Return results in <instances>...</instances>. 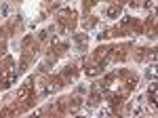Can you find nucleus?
Listing matches in <instances>:
<instances>
[{
    "label": "nucleus",
    "instance_id": "9",
    "mask_svg": "<svg viewBox=\"0 0 158 118\" xmlns=\"http://www.w3.org/2000/svg\"><path fill=\"white\" fill-rule=\"evenodd\" d=\"M148 97H150V101H152V106H154V103H156V86H152V89H150Z\"/></svg>",
    "mask_w": 158,
    "mask_h": 118
},
{
    "label": "nucleus",
    "instance_id": "2",
    "mask_svg": "<svg viewBox=\"0 0 158 118\" xmlns=\"http://www.w3.org/2000/svg\"><path fill=\"white\" fill-rule=\"evenodd\" d=\"M32 91H34V82H32V80H27V82L19 89L17 99H19V101H27V99H30V95H32Z\"/></svg>",
    "mask_w": 158,
    "mask_h": 118
},
{
    "label": "nucleus",
    "instance_id": "11",
    "mask_svg": "<svg viewBox=\"0 0 158 118\" xmlns=\"http://www.w3.org/2000/svg\"><path fill=\"white\" fill-rule=\"evenodd\" d=\"M11 114H13V110H11V107H6V110H2V116H11Z\"/></svg>",
    "mask_w": 158,
    "mask_h": 118
},
{
    "label": "nucleus",
    "instance_id": "5",
    "mask_svg": "<svg viewBox=\"0 0 158 118\" xmlns=\"http://www.w3.org/2000/svg\"><path fill=\"white\" fill-rule=\"evenodd\" d=\"M106 15H108V17H112V19H116V17L120 15V6H118V4H112V6L108 9V13H106Z\"/></svg>",
    "mask_w": 158,
    "mask_h": 118
},
{
    "label": "nucleus",
    "instance_id": "8",
    "mask_svg": "<svg viewBox=\"0 0 158 118\" xmlns=\"http://www.w3.org/2000/svg\"><path fill=\"white\" fill-rule=\"evenodd\" d=\"M124 86H127V89H133V86H137V78H133V76H129V78L124 80Z\"/></svg>",
    "mask_w": 158,
    "mask_h": 118
},
{
    "label": "nucleus",
    "instance_id": "4",
    "mask_svg": "<svg viewBox=\"0 0 158 118\" xmlns=\"http://www.w3.org/2000/svg\"><path fill=\"white\" fill-rule=\"evenodd\" d=\"M99 72H101V68H99L97 61H95V63H91L89 68H85V74H86V76H97Z\"/></svg>",
    "mask_w": 158,
    "mask_h": 118
},
{
    "label": "nucleus",
    "instance_id": "7",
    "mask_svg": "<svg viewBox=\"0 0 158 118\" xmlns=\"http://www.w3.org/2000/svg\"><path fill=\"white\" fill-rule=\"evenodd\" d=\"M53 47L57 48V53H61V51L65 48V42H63L61 38H55V40H53Z\"/></svg>",
    "mask_w": 158,
    "mask_h": 118
},
{
    "label": "nucleus",
    "instance_id": "3",
    "mask_svg": "<svg viewBox=\"0 0 158 118\" xmlns=\"http://www.w3.org/2000/svg\"><path fill=\"white\" fill-rule=\"evenodd\" d=\"M110 51H112V48H108V47H99L97 51H95V61H106V59L110 57Z\"/></svg>",
    "mask_w": 158,
    "mask_h": 118
},
{
    "label": "nucleus",
    "instance_id": "1",
    "mask_svg": "<svg viewBox=\"0 0 158 118\" xmlns=\"http://www.w3.org/2000/svg\"><path fill=\"white\" fill-rule=\"evenodd\" d=\"M15 76H17V72L13 70V68H9V70H2V72H0V86H2V89L11 86V84L15 82Z\"/></svg>",
    "mask_w": 158,
    "mask_h": 118
},
{
    "label": "nucleus",
    "instance_id": "6",
    "mask_svg": "<svg viewBox=\"0 0 158 118\" xmlns=\"http://www.w3.org/2000/svg\"><path fill=\"white\" fill-rule=\"evenodd\" d=\"M59 86H61V80H59V78H53V80L49 82V86H47V93H53V91H57Z\"/></svg>",
    "mask_w": 158,
    "mask_h": 118
},
{
    "label": "nucleus",
    "instance_id": "10",
    "mask_svg": "<svg viewBox=\"0 0 158 118\" xmlns=\"http://www.w3.org/2000/svg\"><path fill=\"white\" fill-rule=\"evenodd\" d=\"M129 23H131V19H129V17H124V19H122L120 23H118V27H127Z\"/></svg>",
    "mask_w": 158,
    "mask_h": 118
}]
</instances>
